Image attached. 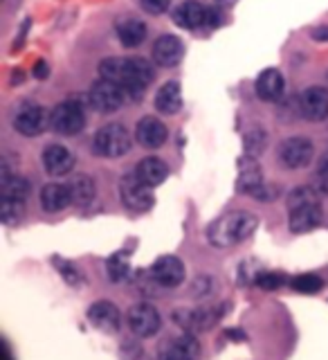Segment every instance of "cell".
I'll use <instances>...</instances> for the list:
<instances>
[{"label": "cell", "mask_w": 328, "mask_h": 360, "mask_svg": "<svg viewBox=\"0 0 328 360\" xmlns=\"http://www.w3.org/2000/svg\"><path fill=\"white\" fill-rule=\"evenodd\" d=\"M286 284V277L279 273H261L256 275V286H261L263 290H277Z\"/></svg>", "instance_id": "30"}, {"label": "cell", "mask_w": 328, "mask_h": 360, "mask_svg": "<svg viewBox=\"0 0 328 360\" xmlns=\"http://www.w3.org/2000/svg\"><path fill=\"white\" fill-rule=\"evenodd\" d=\"M101 79L117 84L124 93L138 95L153 82V68L149 61L140 59V56H131V59H104L99 65Z\"/></svg>", "instance_id": "1"}, {"label": "cell", "mask_w": 328, "mask_h": 360, "mask_svg": "<svg viewBox=\"0 0 328 360\" xmlns=\"http://www.w3.org/2000/svg\"><path fill=\"white\" fill-rule=\"evenodd\" d=\"M228 335H230V338H239V340H243V338H245L241 331H228Z\"/></svg>", "instance_id": "37"}, {"label": "cell", "mask_w": 328, "mask_h": 360, "mask_svg": "<svg viewBox=\"0 0 328 360\" xmlns=\"http://www.w3.org/2000/svg\"><path fill=\"white\" fill-rule=\"evenodd\" d=\"M50 127L61 135H77L86 127V112L79 101H63L50 115Z\"/></svg>", "instance_id": "4"}, {"label": "cell", "mask_w": 328, "mask_h": 360, "mask_svg": "<svg viewBox=\"0 0 328 360\" xmlns=\"http://www.w3.org/2000/svg\"><path fill=\"white\" fill-rule=\"evenodd\" d=\"M117 37H119L122 45H126V48H138V45L146 39V25L138 18L122 20L117 25Z\"/></svg>", "instance_id": "24"}, {"label": "cell", "mask_w": 328, "mask_h": 360, "mask_svg": "<svg viewBox=\"0 0 328 360\" xmlns=\"http://www.w3.org/2000/svg\"><path fill=\"white\" fill-rule=\"evenodd\" d=\"M301 115L310 122H322L328 117V90L324 88H308L299 97Z\"/></svg>", "instance_id": "13"}, {"label": "cell", "mask_w": 328, "mask_h": 360, "mask_svg": "<svg viewBox=\"0 0 328 360\" xmlns=\"http://www.w3.org/2000/svg\"><path fill=\"white\" fill-rule=\"evenodd\" d=\"M43 165L45 172L52 176H65L72 172L74 167V155L70 149H65L63 144H50L48 149L43 151Z\"/></svg>", "instance_id": "14"}, {"label": "cell", "mask_w": 328, "mask_h": 360, "mask_svg": "<svg viewBox=\"0 0 328 360\" xmlns=\"http://www.w3.org/2000/svg\"><path fill=\"white\" fill-rule=\"evenodd\" d=\"M88 320L93 322L97 329L106 331V333H115L119 329V309L112 302H95L93 307L88 309Z\"/></svg>", "instance_id": "15"}, {"label": "cell", "mask_w": 328, "mask_h": 360, "mask_svg": "<svg viewBox=\"0 0 328 360\" xmlns=\"http://www.w3.org/2000/svg\"><path fill=\"white\" fill-rule=\"evenodd\" d=\"M315 180H317L320 191L328 194V153L322 155V160H320V165H317V176H315Z\"/></svg>", "instance_id": "32"}, {"label": "cell", "mask_w": 328, "mask_h": 360, "mask_svg": "<svg viewBox=\"0 0 328 360\" xmlns=\"http://www.w3.org/2000/svg\"><path fill=\"white\" fill-rule=\"evenodd\" d=\"M3 198H9V200H25L27 194H29V185L25 178H18V176H9L7 172L3 174Z\"/></svg>", "instance_id": "26"}, {"label": "cell", "mask_w": 328, "mask_h": 360, "mask_svg": "<svg viewBox=\"0 0 328 360\" xmlns=\"http://www.w3.org/2000/svg\"><path fill=\"white\" fill-rule=\"evenodd\" d=\"M67 189H70V196L74 205H88L95 198V180L90 176H74L70 183H67Z\"/></svg>", "instance_id": "25"}, {"label": "cell", "mask_w": 328, "mask_h": 360, "mask_svg": "<svg viewBox=\"0 0 328 360\" xmlns=\"http://www.w3.org/2000/svg\"><path fill=\"white\" fill-rule=\"evenodd\" d=\"M151 277L155 279V284L164 288H176L185 279V264L178 257H160L151 266Z\"/></svg>", "instance_id": "10"}, {"label": "cell", "mask_w": 328, "mask_h": 360, "mask_svg": "<svg viewBox=\"0 0 328 360\" xmlns=\"http://www.w3.org/2000/svg\"><path fill=\"white\" fill-rule=\"evenodd\" d=\"M221 318V313L211 309H198V311H180L176 313V322L183 324L189 331H207L209 326Z\"/></svg>", "instance_id": "20"}, {"label": "cell", "mask_w": 328, "mask_h": 360, "mask_svg": "<svg viewBox=\"0 0 328 360\" xmlns=\"http://www.w3.org/2000/svg\"><path fill=\"white\" fill-rule=\"evenodd\" d=\"M45 124H48V115H45V110L41 106H37V104H25L18 110V115L14 120V129L20 135H25V138H34V135L43 133Z\"/></svg>", "instance_id": "12"}, {"label": "cell", "mask_w": 328, "mask_h": 360, "mask_svg": "<svg viewBox=\"0 0 328 360\" xmlns=\"http://www.w3.org/2000/svg\"><path fill=\"white\" fill-rule=\"evenodd\" d=\"M218 3H223V5H230V3H234V0H218Z\"/></svg>", "instance_id": "38"}, {"label": "cell", "mask_w": 328, "mask_h": 360, "mask_svg": "<svg viewBox=\"0 0 328 360\" xmlns=\"http://www.w3.org/2000/svg\"><path fill=\"white\" fill-rule=\"evenodd\" d=\"M313 39H315V41H328V25H326V27L313 30Z\"/></svg>", "instance_id": "36"}, {"label": "cell", "mask_w": 328, "mask_h": 360, "mask_svg": "<svg viewBox=\"0 0 328 360\" xmlns=\"http://www.w3.org/2000/svg\"><path fill=\"white\" fill-rule=\"evenodd\" d=\"M34 75H37L39 79L48 77V65H45V61H39L37 65H34Z\"/></svg>", "instance_id": "35"}, {"label": "cell", "mask_w": 328, "mask_h": 360, "mask_svg": "<svg viewBox=\"0 0 328 360\" xmlns=\"http://www.w3.org/2000/svg\"><path fill=\"white\" fill-rule=\"evenodd\" d=\"M256 95L263 101H277L281 95H284V77H281L279 70L270 68V70H263L256 79Z\"/></svg>", "instance_id": "22"}, {"label": "cell", "mask_w": 328, "mask_h": 360, "mask_svg": "<svg viewBox=\"0 0 328 360\" xmlns=\"http://www.w3.org/2000/svg\"><path fill=\"white\" fill-rule=\"evenodd\" d=\"M322 223V207L320 202H308L290 210V230L292 232H310Z\"/></svg>", "instance_id": "18"}, {"label": "cell", "mask_w": 328, "mask_h": 360, "mask_svg": "<svg viewBox=\"0 0 328 360\" xmlns=\"http://www.w3.org/2000/svg\"><path fill=\"white\" fill-rule=\"evenodd\" d=\"M256 230V217L247 212H234L225 214L218 221H214L207 230L209 243L218 248H230L234 243L245 241L247 236Z\"/></svg>", "instance_id": "2"}, {"label": "cell", "mask_w": 328, "mask_h": 360, "mask_svg": "<svg viewBox=\"0 0 328 360\" xmlns=\"http://www.w3.org/2000/svg\"><path fill=\"white\" fill-rule=\"evenodd\" d=\"M135 176H138L144 185L149 187H157L162 185L166 176H169V167L164 160H160V158H144V160L138 162V169H135Z\"/></svg>", "instance_id": "19"}, {"label": "cell", "mask_w": 328, "mask_h": 360, "mask_svg": "<svg viewBox=\"0 0 328 360\" xmlns=\"http://www.w3.org/2000/svg\"><path fill=\"white\" fill-rule=\"evenodd\" d=\"M166 127L155 117H144L138 122V129H135V138L146 149H157L166 142Z\"/></svg>", "instance_id": "17"}, {"label": "cell", "mask_w": 328, "mask_h": 360, "mask_svg": "<svg viewBox=\"0 0 328 360\" xmlns=\"http://www.w3.org/2000/svg\"><path fill=\"white\" fill-rule=\"evenodd\" d=\"M153 59L157 65L162 68H173L183 59V43H180L178 37L173 34H166V37H160L153 45Z\"/></svg>", "instance_id": "16"}, {"label": "cell", "mask_w": 328, "mask_h": 360, "mask_svg": "<svg viewBox=\"0 0 328 360\" xmlns=\"http://www.w3.org/2000/svg\"><path fill=\"white\" fill-rule=\"evenodd\" d=\"M124 95L126 93H124L117 84L108 82V79H99V82L90 88L88 101L97 112H115L124 104Z\"/></svg>", "instance_id": "7"}, {"label": "cell", "mask_w": 328, "mask_h": 360, "mask_svg": "<svg viewBox=\"0 0 328 360\" xmlns=\"http://www.w3.org/2000/svg\"><path fill=\"white\" fill-rule=\"evenodd\" d=\"M95 153L101 158H119L131 149V135L122 124H108L101 127L93 140Z\"/></svg>", "instance_id": "3"}, {"label": "cell", "mask_w": 328, "mask_h": 360, "mask_svg": "<svg viewBox=\"0 0 328 360\" xmlns=\"http://www.w3.org/2000/svg\"><path fill=\"white\" fill-rule=\"evenodd\" d=\"M173 20L185 30L216 27L218 25V14L214 9H207L205 5L189 0V3H183L173 11Z\"/></svg>", "instance_id": "5"}, {"label": "cell", "mask_w": 328, "mask_h": 360, "mask_svg": "<svg viewBox=\"0 0 328 360\" xmlns=\"http://www.w3.org/2000/svg\"><path fill=\"white\" fill-rule=\"evenodd\" d=\"M72 202L70 189L67 185H59V183H50L41 189V205L45 212H61Z\"/></svg>", "instance_id": "21"}, {"label": "cell", "mask_w": 328, "mask_h": 360, "mask_svg": "<svg viewBox=\"0 0 328 360\" xmlns=\"http://www.w3.org/2000/svg\"><path fill=\"white\" fill-rule=\"evenodd\" d=\"M153 187L144 185L142 180L131 174V176H124L122 183H119V196H122V202L126 205L129 210L133 212H144L153 205Z\"/></svg>", "instance_id": "6"}, {"label": "cell", "mask_w": 328, "mask_h": 360, "mask_svg": "<svg viewBox=\"0 0 328 360\" xmlns=\"http://www.w3.org/2000/svg\"><path fill=\"white\" fill-rule=\"evenodd\" d=\"M160 313H157L151 304H135L129 311V326L135 335L140 338H151L160 331Z\"/></svg>", "instance_id": "9"}, {"label": "cell", "mask_w": 328, "mask_h": 360, "mask_svg": "<svg viewBox=\"0 0 328 360\" xmlns=\"http://www.w3.org/2000/svg\"><path fill=\"white\" fill-rule=\"evenodd\" d=\"M292 288L297 292H306V295H315L322 288V279L317 275H299L292 279Z\"/></svg>", "instance_id": "27"}, {"label": "cell", "mask_w": 328, "mask_h": 360, "mask_svg": "<svg viewBox=\"0 0 328 360\" xmlns=\"http://www.w3.org/2000/svg\"><path fill=\"white\" fill-rule=\"evenodd\" d=\"M308 202H320V196L317 191L310 189V187H301V189H295L292 194L288 196V207H299V205H308Z\"/></svg>", "instance_id": "28"}, {"label": "cell", "mask_w": 328, "mask_h": 360, "mask_svg": "<svg viewBox=\"0 0 328 360\" xmlns=\"http://www.w3.org/2000/svg\"><path fill=\"white\" fill-rule=\"evenodd\" d=\"M59 264V268H61V273H63V277L70 281V284H79V273H77V268L74 266H70V264H63V262H56Z\"/></svg>", "instance_id": "34"}, {"label": "cell", "mask_w": 328, "mask_h": 360, "mask_svg": "<svg viewBox=\"0 0 328 360\" xmlns=\"http://www.w3.org/2000/svg\"><path fill=\"white\" fill-rule=\"evenodd\" d=\"M200 345L191 333H183L171 338L160 349V360H198Z\"/></svg>", "instance_id": "11"}, {"label": "cell", "mask_w": 328, "mask_h": 360, "mask_svg": "<svg viewBox=\"0 0 328 360\" xmlns=\"http://www.w3.org/2000/svg\"><path fill=\"white\" fill-rule=\"evenodd\" d=\"M108 275L112 281H122L129 277V259H124V255H115L108 262Z\"/></svg>", "instance_id": "29"}, {"label": "cell", "mask_w": 328, "mask_h": 360, "mask_svg": "<svg viewBox=\"0 0 328 360\" xmlns=\"http://www.w3.org/2000/svg\"><path fill=\"white\" fill-rule=\"evenodd\" d=\"M315 146L308 138H290L279 146V160L288 169H301L313 160Z\"/></svg>", "instance_id": "8"}, {"label": "cell", "mask_w": 328, "mask_h": 360, "mask_svg": "<svg viewBox=\"0 0 328 360\" xmlns=\"http://www.w3.org/2000/svg\"><path fill=\"white\" fill-rule=\"evenodd\" d=\"M180 106H183V90H180V86L176 82H169L157 90L155 108L160 112H164V115H173V112L180 110Z\"/></svg>", "instance_id": "23"}, {"label": "cell", "mask_w": 328, "mask_h": 360, "mask_svg": "<svg viewBox=\"0 0 328 360\" xmlns=\"http://www.w3.org/2000/svg\"><path fill=\"white\" fill-rule=\"evenodd\" d=\"M22 214V202L20 200H9V198H3V221L7 225L16 223Z\"/></svg>", "instance_id": "31"}, {"label": "cell", "mask_w": 328, "mask_h": 360, "mask_svg": "<svg viewBox=\"0 0 328 360\" xmlns=\"http://www.w3.org/2000/svg\"><path fill=\"white\" fill-rule=\"evenodd\" d=\"M142 7L149 11V14L157 16V14H162V11L169 9V5H171V0H140Z\"/></svg>", "instance_id": "33"}]
</instances>
